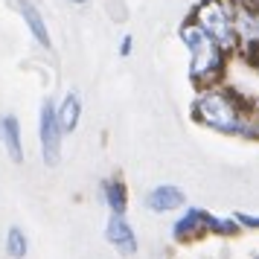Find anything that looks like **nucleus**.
I'll return each mask as SVG.
<instances>
[{
  "label": "nucleus",
  "instance_id": "1",
  "mask_svg": "<svg viewBox=\"0 0 259 259\" xmlns=\"http://www.w3.org/2000/svg\"><path fill=\"white\" fill-rule=\"evenodd\" d=\"M181 38L192 53V79L195 82H215L224 70V50L195 21H187L181 26Z\"/></svg>",
  "mask_w": 259,
  "mask_h": 259
},
{
  "label": "nucleus",
  "instance_id": "2",
  "mask_svg": "<svg viewBox=\"0 0 259 259\" xmlns=\"http://www.w3.org/2000/svg\"><path fill=\"white\" fill-rule=\"evenodd\" d=\"M195 24H198L222 50L236 47L233 0H201L198 9H195Z\"/></svg>",
  "mask_w": 259,
  "mask_h": 259
},
{
  "label": "nucleus",
  "instance_id": "3",
  "mask_svg": "<svg viewBox=\"0 0 259 259\" xmlns=\"http://www.w3.org/2000/svg\"><path fill=\"white\" fill-rule=\"evenodd\" d=\"M198 108V119L219 131H236L242 128V117H239V102L233 94H204L195 102Z\"/></svg>",
  "mask_w": 259,
  "mask_h": 259
},
{
  "label": "nucleus",
  "instance_id": "4",
  "mask_svg": "<svg viewBox=\"0 0 259 259\" xmlns=\"http://www.w3.org/2000/svg\"><path fill=\"white\" fill-rule=\"evenodd\" d=\"M59 122H56V111H53V105H44V111H41V146H44V160H47L50 166L59 160Z\"/></svg>",
  "mask_w": 259,
  "mask_h": 259
},
{
  "label": "nucleus",
  "instance_id": "5",
  "mask_svg": "<svg viewBox=\"0 0 259 259\" xmlns=\"http://www.w3.org/2000/svg\"><path fill=\"white\" fill-rule=\"evenodd\" d=\"M18 12H21V18H24V24L29 26L32 38H35L41 47H50L53 41H50V29H47V24H44L41 12H38V9L32 6V3H29V0H18Z\"/></svg>",
  "mask_w": 259,
  "mask_h": 259
},
{
  "label": "nucleus",
  "instance_id": "6",
  "mask_svg": "<svg viewBox=\"0 0 259 259\" xmlns=\"http://www.w3.org/2000/svg\"><path fill=\"white\" fill-rule=\"evenodd\" d=\"M105 236H108V242H111L114 247H119L122 253H134V250H137V239H134L128 224L122 222V215H114V219L108 222Z\"/></svg>",
  "mask_w": 259,
  "mask_h": 259
},
{
  "label": "nucleus",
  "instance_id": "7",
  "mask_svg": "<svg viewBox=\"0 0 259 259\" xmlns=\"http://www.w3.org/2000/svg\"><path fill=\"white\" fill-rule=\"evenodd\" d=\"M0 140L6 143L9 157H12L15 163L24 160V149H21V125H18V119L15 117H3L0 119Z\"/></svg>",
  "mask_w": 259,
  "mask_h": 259
},
{
  "label": "nucleus",
  "instance_id": "8",
  "mask_svg": "<svg viewBox=\"0 0 259 259\" xmlns=\"http://www.w3.org/2000/svg\"><path fill=\"white\" fill-rule=\"evenodd\" d=\"M178 204H184V192L175 187H157L149 195V207L157 212H166V210H175Z\"/></svg>",
  "mask_w": 259,
  "mask_h": 259
},
{
  "label": "nucleus",
  "instance_id": "9",
  "mask_svg": "<svg viewBox=\"0 0 259 259\" xmlns=\"http://www.w3.org/2000/svg\"><path fill=\"white\" fill-rule=\"evenodd\" d=\"M79 114H82V108H79V99L76 96H67L61 108L56 111V122H59V131H73L76 128V122H79Z\"/></svg>",
  "mask_w": 259,
  "mask_h": 259
},
{
  "label": "nucleus",
  "instance_id": "10",
  "mask_svg": "<svg viewBox=\"0 0 259 259\" xmlns=\"http://www.w3.org/2000/svg\"><path fill=\"white\" fill-rule=\"evenodd\" d=\"M201 222H204V212H198V210L187 212V215L175 224V236H178V239H189V236L201 233V230H204V227H201Z\"/></svg>",
  "mask_w": 259,
  "mask_h": 259
},
{
  "label": "nucleus",
  "instance_id": "11",
  "mask_svg": "<svg viewBox=\"0 0 259 259\" xmlns=\"http://www.w3.org/2000/svg\"><path fill=\"white\" fill-rule=\"evenodd\" d=\"M105 198L111 204V210L117 215H122V210H125V189H122V184H117V181L105 184Z\"/></svg>",
  "mask_w": 259,
  "mask_h": 259
},
{
  "label": "nucleus",
  "instance_id": "12",
  "mask_svg": "<svg viewBox=\"0 0 259 259\" xmlns=\"http://www.w3.org/2000/svg\"><path fill=\"white\" fill-rule=\"evenodd\" d=\"M6 247H9V253H12L15 259H21L26 253V239H24V233H21L18 227L9 230V236H6Z\"/></svg>",
  "mask_w": 259,
  "mask_h": 259
},
{
  "label": "nucleus",
  "instance_id": "13",
  "mask_svg": "<svg viewBox=\"0 0 259 259\" xmlns=\"http://www.w3.org/2000/svg\"><path fill=\"white\" fill-rule=\"evenodd\" d=\"M131 53V35L122 38V44H119V56H128Z\"/></svg>",
  "mask_w": 259,
  "mask_h": 259
},
{
  "label": "nucleus",
  "instance_id": "14",
  "mask_svg": "<svg viewBox=\"0 0 259 259\" xmlns=\"http://www.w3.org/2000/svg\"><path fill=\"white\" fill-rule=\"evenodd\" d=\"M239 222L250 224V227H259V215H239Z\"/></svg>",
  "mask_w": 259,
  "mask_h": 259
},
{
  "label": "nucleus",
  "instance_id": "15",
  "mask_svg": "<svg viewBox=\"0 0 259 259\" xmlns=\"http://www.w3.org/2000/svg\"><path fill=\"white\" fill-rule=\"evenodd\" d=\"M70 3H76V6H82V3H88V0H70Z\"/></svg>",
  "mask_w": 259,
  "mask_h": 259
},
{
  "label": "nucleus",
  "instance_id": "16",
  "mask_svg": "<svg viewBox=\"0 0 259 259\" xmlns=\"http://www.w3.org/2000/svg\"><path fill=\"white\" fill-rule=\"evenodd\" d=\"M253 59H256V61H259V47H256V53H253Z\"/></svg>",
  "mask_w": 259,
  "mask_h": 259
}]
</instances>
